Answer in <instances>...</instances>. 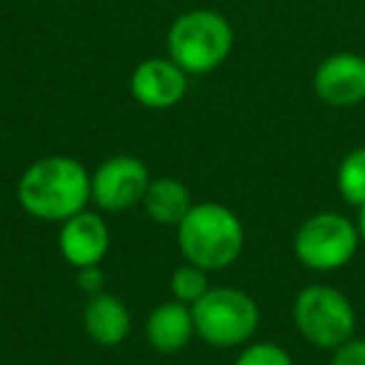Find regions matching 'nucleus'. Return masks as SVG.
<instances>
[{
  "label": "nucleus",
  "mask_w": 365,
  "mask_h": 365,
  "mask_svg": "<svg viewBox=\"0 0 365 365\" xmlns=\"http://www.w3.org/2000/svg\"><path fill=\"white\" fill-rule=\"evenodd\" d=\"M18 203L33 218L63 223L91 203V173L76 158H41L23 170Z\"/></svg>",
  "instance_id": "obj_1"
},
{
  "label": "nucleus",
  "mask_w": 365,
  "mask_h": 365,
  "mask_svg": "<svg viewBox=\"0 0 365 365\" xmlns=\"http://www.w3.org/2000/svg\"><path fill=\"white\" fill-rule=\"evenodd\" d=\"M245 230L240 218L223 203H195L178 223V248L185 263L203 270H223L240 258Z\"/></svg>",
  "instance_id": "obj_2"
},
{
  "label": "nucleus",
  "mask_w": 365,
  "mask_h": 365,
  "mask_svg": "<svg viewBox=\"0 0 365 365\" xmlns=\"http://www.w3.org/2000/svg\"><path fill=\"white\" fill-rule=\"evenodd\" d=\"M233 28L220 13L198 8L182 13L168 31V58L188 76H208L233 51Z\"/></svg>",
  "instance_id": "obj_3"
},
{
  "label": "nucleus",
  "mask_w": 365,
  "mask_h": 365,
  "mask_svg": "<svg viewBox=\"0 0 365 365\" xmlns=\"http://www.w3.org/2000/svg\"><path fill=\"white\" fill-rule=\"evenodd\" d=\"M195 320V335L213 348L248 345L258 333L260 308L240 288H210L198 303L190 305Z\"/></svg>",
  "instance_id": "obj_4"
},
{
  "label": "nucleus",
  "mask_w": 365,
  "mask_h": 365,
  "mask_svg": "<svg viewBox=\"0 0 365 365\" xmlns=\"http://www.w3.org/2000/svg\"><path fill=\"white\" fill-rule=\"evenodd\" d=\"M295 330L313 348L335 350L355 333V308L343 290L325 283L305 285L293 300Z\"/></svg>",
  "instance_id": "obj_5"
},
{
  "label": "nucleus",
  "mask_w": 365,
  "mask_h": 365,
  "mask_svg": "<svg viewBox=\"0 0 365 365\" xmlns=\"http://www.w3.org/2000/svg\"><path fill=\"white\" fill-rule=\"evenodd\" d=\"M358 225L343 213L323 210L300 223L293 238V253L308 270L333 273L355 258L360 248Z\"/></svg>",
  "instance_id": "obj_6"
},
{
  "label": "nucleus",
  "mask_w": 365,
  "mask_h": 365,
  "mask_svg": "<svg viewBox=\"0 0 365 365\" xmlns=\"http://www.w3.org/2000/svg\"><path fill=\"white\" fill-rule=\"evenodd\" d=\"M150 175L143 160L133 155H115L101 163L91 175V203L106 213H125L143 203Z\"/></svg>",
  "instance_id": "obj_7"
},
{
  "label": "nucleus",
  "mask_w": 365,
  "mask_h": 365,
  "mask_svg": "<svg viewBox=\"0 0 365 365\" xmlns=\"http://www.w3.org/2000/svg\"><path fill=\"white\" fill-rule=\"evenodd\" d=\"M313 91L330 108H353L365 101V58L358 53L328 56L313 76Z\"/></svg>",
  "instance_id": "obj_8"
},
{
  "label": "nucleus",
  "mask_w": 365,
  "mask_h": 365,
  "mask_svg": "<svg viewBox=\"0 0 365 365\" xmlns=\"http://www.w3.org/2000/svg\"><path fill=\"white\" fill-rule=\"evenodd\" d=\"M130 93L150 110H168L188 93V73L170 58H148L133 71Z\"/></svg>",
  "instance_id": "obj_9"
},
{
  "label": "nucleus",
  "mask_w": 365,
  "mask_h": 365,
  "mask_svg": "<svg viewBox=\"0 0 365 365\" xmlns=\"http://www.w3.org/2000/svg\"><path fill=\"white\" fill-rule=\"evenodd\" d=\"M58 248L66 263L76 270L101 265L110 248V230L103 215L93 210H81L73 218L63 220V228L58 233Z\"/></svg>",
  "instance_id": "obj_10"
},
{
  "label": "nucleus",
  "mask_w": 365,
  "mask_h": 365,
  "mask_svg": "<svg viewBox=\"0 0 365 365\" xmlns=\"http://www.w3.org/2000/svg\"><path fill=\"white\" fill-rule=\"evenodd\" d=\"M193 335H195L193 310H190V305L180 303L175 298L153 308L145 320L148 345L163 355H175L182 348H188Z\"/></svg>",
  "instance_id": "obj_11"
},
{
  "label": "nucleus",
  "mask_w": 365,
  "mask_h": 365,
  "mask_svg": "<svg viewBox=\"0 0 365 365\" xmlns=\"http://www.w3.org/2000/svg\"><path fill=\"white\" fill-rule=\"evenodd\" d=\"M83 325L93 343L103 345V348H115L130 335L133 320L128 305L103 290V293L88 298L86 310H83Z\"/></svg>",
  "instance_id": "obj_12"
},
{
  "label": "nucleus",
  "mask_w": 365,
  "mask_h": 365,
  "mask_svg": "<svg viewBox=\"0 0 365 365\" xmlns=\"http://www.w3.org/2000/svg\"><path fill=\"white\" fill-rule=\"evenodd\" d=\"M193 195L188 185L178 178H155L150 180L143 198L148 218L160 225H178L193 208Z\"/></svg>",
  "instance_id": "obj_13"
},
{
  "label": "nucleus",
  "mask_w": 365,
  "mask_h": 365,
  "mask_svg": "<svg viewBox=\"0 0 365 365\" xmlns=\"http://www.w3.org/2000/svg\"><path fill=\"white\" fill-rule=\"evenodd\" d=\"M335 185L343 198V203L353 205V208H363L365 205V145L353 148L345 153L343 160L335 173Z\"/></svg>",
  "instance_id": "obj_14"
},
{
  "label": "nucleus",
  "mask_w": 365,
  "mask_h": 365,
  "mask_svg": "<svg viewBox=\"0 0 365 365\" xmlns=\"http://www.w3.org/2000/svg\"><path fill=\"white\" fill-rule=\"evenodd\" d=\"M208 290H210L208 270L198 268V265H193V263H182L173 270L170 293H173V298L180 300V303H185V305L198 303Z\"/></svg>",
  "instance_id": "obj_15"
},
{
  "label": "nucleus",
  "mask_w": 365,
  "mask_h": 365,
  "mask_svg": "<svg viewBox=\"0 0 365 365\" xmlns=\"http://www.w3.org/2000/svg\"><path fill=\"white\" fill-rule=\"evenodd\" d=\"M233 365H295L290 353L278 343H250Z\"/></svg>",
  "instance_id": "obj_16"
},
{
  "label": "nucleus",
  "mask_w": 365,
  "mask_h": 365,
  "mask_svg": "<svg viewBox=\"0 0 365 365\" xmlns=\"http://www.w3.org/2000/svg\"><path fill=\"white\" fill-rule=\"evenodd\" d=\"M330 353V365H365V340L353 335Z\"/></svg>",
  "instance_id": "obj_17"
},
{
  "label": "nucleus",
  "mask_w": 365,
  "mask_h": 365,
  "mask_svg": "<svg viewBox=\"0 0 365 365\" xmlns=\"http://www.w3.org/2000/svg\"><path fill=\"white\" fill-rule=\"evenodd\" d=\"M78 285L86 290L88 295L103 293L106 288V273L101 270V265H88V268H78Z\"/></svg>",
  "instance_id": "obj_18"
},
{
  "label": "nucleus",
  "mask_w": 365,
  "mask_h": 365,
  "mask_svg": "<svg viewBox=\"0 0 365 365\" xmlns=\"http://www.w3.org/2000/svg\"><path fill=\"white\" fill-rule=\"evenodd\" d=\"M355 225H358L360 240H363V245H365V205L363 208H358V220H355Z\"/></svg>",
  "instance_id": "obj_19"
}]
</instances>
